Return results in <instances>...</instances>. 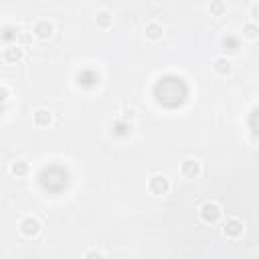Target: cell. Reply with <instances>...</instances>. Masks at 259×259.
<instances>
[{
  "mask_svg": "<svg viewBox=\"0 0 259 259\" xmlns=\"http://www.w3.org/2000/svg\"><path fill=\"white\" fill-rule=\"evenodd\" d=\"M223 215V206L217 202V201H204L201 206H199V219L202 223H217Z\"/></svg>",
  "mask_w": 259,
  "mask_h": 259,
  "instance_id": "cell-1",
  "label": "cell"
},
{
  "mask_svg": "<svg viewBox=\"0 0 259 259\" xmlns=\"http://www.w3.org/2000/svg\"><path fill=\"white\" fill-rule=\"evenodd\" d=\"M41 221L37 219V217H32V215H27V217H23L21 219V223H19V231H21V235L23 237H37L39 233H41Z\"/></svg>",
  "mask_w": 259,
  "mask_h": 259,
  "instance_id": "cell-2",
  "label": "cell"
},
{
  "mask_svg": "<svg viewBox=\"0 0 259 259\" xmlns=\"http://www.w3.org/2000/svg\"><path fill=\"white\" fill-rule=\"evenodd\" d=\"M243 233H245V225L239 217H229L225 221V225H223V235L227 239H239L243 237Z\"/></svg>",
  "mask_w": 259,
  "mask_h": 259,
  "instance_id": "cell-3",
  "label": "cell"
},
{
  "mask_svg": "<svg viewBox=\"0 0 259 259\" xmlns=\"http://www.w3.org/2000/svg\"><path fill=\"white\" fill-rule=\"evenodd\" d=\"M148 191L152 195H166L170 191V180L166 174H152L148 178Z\"/></svg>",
  "mask_w": 259,
  "mask_h": 259,
  "instance_id": "cell-4",
  "label": "cell"
},
{
  "mask_svg": "<svg viewBox=\"0 0 259 259\" xmlns=\"http://www.w3.org/2000/svg\"><path fill=\"white\" fill-rule=\"evenodd\" d=\"M32 34L39 41H49L55 34V25L51 23L49 19H39L37 23L32 25Z\"/></svg>",
  "mask_w": 259,
  "mask_h": 259,
  "instance_id": "cell-5",
  "label": "cell"
},
{
  "mask_svg": "<svg viewBox=\"0 0 259 259\" xmlns=\"http://www.w3.org/2000/svg\"><path fill=\"white\" fill-rule=\"evenodd\" d=\"M201 172H202V168H201V162L197 158H184L180 162V174L184 178H199Z\"/></svg>",
  "mask_w": 259,
  "mask_h": 259,
  "instance_id": "cell-6",
  "label": "cell"
},
{
  "mask_svg": "<svg viewBox=\"0 0 259 259\" xmlns=\"http://www.w3.org/2000/svg\"><path fill=\"white\" fill-rule=\"evenodd\" d=\"M23 57H25V49H23L21 45H8V47L4 49V53H2V59H4L6 63H10V65L19 63Z\"/></svg>",
  "mask_w": 259,
  "mask_h": 259,
  "instance_id": "cell-7",
  "label": "cell"
},
{
  "mask_svg": "<svg viewBox=\"0 0 259 259\" xmlns=\"http://www.w3.org/2000/svg\"><path fill=\"white\" fill-rule=\"evenodd\" d=\"M144 32H146V37L150 41H158V39H162V34H164V27L158 21H150V23H146Z\"/></svg>",
  "mask_w": 259,
  "mask_h": 259,
  "instance_id": "cell-8",
  "label": "cell"
},
{
  "mask_svg": "<svg viewBox=\"0 0 259 259\" xmlns=\"http://www.w3.org/2000/svg\"><path fill=\"white\" fill-rule=\"evenodd\" d=\"M32 119H34V124H37L39 128H47V126L53 124V114H51L49 110H45V108H39L37 112L32 114Z\"/></svg>",
  "mask_w": 259,
  "mask_h": 259,
  "instance_id": "cell-9",
  "label": "cell"
},
{
  "mask_svg": "<svg viewBox=\"0 0 259 259\" xmlns=\"http://www.w3.org/2000/svg\"><path fill=\"white\" fill-rule=\"evenodd\" d=\"M213 69H215L217 75H229V73L233 71V63H231V59H227V57H217V59L213 61Z\"/></svg>",
  "mask_w": 259,
  "mask_h": 259,
  "instance_id": "cell-10",
  "label": "cell"
},
{
  "mask_svg": "<svg viewBox=\"0 0 259 259\" xmlns=\"http://www.w3.org/2000/svg\"><path fill=\"white\" fill-rule=\"evenodd\" d=\"M95 25L99 27V29H110L112 25H114V16H112V12L110 10H99L97 14H95Z\"/></svg>",
  "mask_w": 259,
  "mask_h": 259,
  "instance_id": "cell-11",
  "label": "cell"
},
{
  "mask_svg": "<svg viewBox=\"0 0 259 259\" xmlns=\"http://www.w3.org/2000/svg\"><path fill=\"white\" fill-rule=\"evenodd\" d=\"M10 174L12 176H27L29 174V162H25V160L10 162Z\"/></svg>",
  "mask_w": 259,
  "mask_h": 259,
  "instance_id": "cell-12",
  "label": "cell"
},
{
  "mask_svg": "<svg viewBox=\"0 0 259 259\" xmlns=\"http://www.w3.org/2000/svg\"><path fill=\"white\" fill-rule=\"evenodd\" d=\"M243 37L249 39V41H255V39L259 37V27H257V23L247 21V23L243 25Z\"/></svg>",
  "mask_w": 259,
  "mask_h": 259,
  "instance_id": "cell-13",
  "label": "cell"
},
{
  "mask_svg": "<svg viewBox=\"0 0 259 259\" xmlns=\"http://www.w3.org/2000/svg\"><path fill=\"white\" fill-rule=\"evenodd\" d=\"M209 12L213 16H223V14L227 12V4L223 2V0H213V2L209 4Z\"/></svg>",
  "mask_w": 259,
  "mask_h": 259,
  "instance_id": "cell-14",
  "label": "cell"
},
{
  "mask_svg": "<svg viewBox=\"0 0 259 259\" xmlns=\"http://www.w3.org/2000/svg\"><path fill=\"white\" fill-rule=\"evenodd\" d=\"M83 259H106V255H103L99 249H87V251H85V257Z\"/></svg>",
  "mask_w": 259,
  "mask_h": 259,
  "instance_id": "cell-15",
  "label": "cell"
},
{
  "mask_svg": "<svg viewBox=\"0 0 259 259\" xmlns=\"http://www.w3.org/2000/svg\"><path fill=\"white\" fill-rule=\"evenodd\" d=\"M257 6H259L257 2H253V6H251V21L253 23H257Z\"/></svg>",
  "mask_w": 259,
  "mask_h": 259,
  "instance_id": "cell-16",
  "label": "cell"
},
{
  "mask_svg": "<svg viewBox=\"0 0 259 259\" xmlns=\"http://www.w3.org/2000/svg\"><path fill=\"white\" fill-rule=\"evenodd\" d=\"M132 117H134V112H132V110H130V112L126 110V112H124V119H132Z\"/></svg>",
  "mask_w": 259,
  "mask_h": 259,
  "instance_id": "cell-17",
  "label": "cell"
}]
</instances>
